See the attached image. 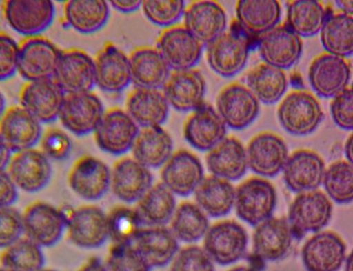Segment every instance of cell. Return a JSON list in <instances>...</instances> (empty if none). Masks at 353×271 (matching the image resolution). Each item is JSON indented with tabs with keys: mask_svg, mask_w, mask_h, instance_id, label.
<instances>
[{
	"mask_svg": "<svg viewBox=\"0 0 353 271\" xmlns=\"http://www.w3.org/2000/svg\"><path fill=\"white\" fill-rule=\"evenodd\" d=\"M66 219V233L70 242L77 248L94 250L109 239L108 215L96 205L63 209Z\"/></svg>",
	"mask_w": 353,
	"mask_h": 271,
	"instance_id": "cell-4",
	"label": "cell"
},
{
	"mask_svg": "<svg viewBox=\"0 0 353 271\" xmlns=\"http://www.w3.org/2000/svg\"><path fill=\"white\" fill-rule=\"evenodd\" d=\"M193 194L195 203L208 217H225L234 207L235 188L229 181L212 174L204 177Z\"/></svg>",
	"mask_w": 353,
	"mask_h": 271,
	"instance_id": "cell-37",
	"label": "cell"
},
{
	"mask_svg": "<svg viewBox=\"0 0 353 271\" xmlns=\"http://www.w3.org/2000/svg\"><path fill=\"white\" fill-rule=\"evenodd\" d=\"M105 112L103 102L92 92L65 94L58 119L77 137L94 133Z\"/></svg>",
	"mask_w": 353,
	"mask_h": 271,
	"instance_id": "cell-12",
	"label": "cell"
},
{
	"mask_svg": "<svg viewBox=\"0 0 353 271\" xmlns=\"http://www.w3.org/2000/svg\"><path fill=\"white\" fill-rule=\"evenodd\" d=\"M173 140L161 127L140 128L130 152L132 158L150 170L161 168L174 152Z\"/></svg>",
	"mask_w": 353,
	"mask_h": 271,
	"instance_id": "cell-34",
	"label": "cell"
},
{
	"mask_svg": "<svg viewBox=\"0 0 353 271\" xmlns=\"http://www.w3.org/2000/svg\"><path fill=\"white\" fill-rule=\"evenodd\" d=\"M320 39L331 54L347 58L353 52V16L340 10L329 14L323 23Z\"/></svg>",
	"mask_w": 353,
	"mask_h": 271,
	"instance_id": "cell-43",
	"label": "cell"
},
{
	"mask_svg": "<svg viewBox=\"0 0 353 271\" xmlns=\"http://www.w3.org/2000/svg\"><path fill=\"white\" fill-rule=\"evenodd\" d=\"M128 56L132 83L135 87H163L171 70L156 47H139Z\"/></svg>",
	"mask_w": 353,
	"mask_h": 271,
	"instance_id": "cell-35",
	"label": "cell"
},
{
	"mask_svg": "<svg viewBox=\"0 0 353 271\" xmlns=\"http://www.w3.org/2000/svg\"><path fill=\"white\" fill-rule=\"evenodd\" d=\"M245 85L259 103L270 105L284 97L288 79L285 70L261 62L248 71Z\"/></svg>",
	"mask_w": 353,
	"mask_h": 271,
	"instance_id": "cell-39",
	"label": "cell"
},
{
	"mask_svg": "<svg viewBox=\"0 0 353 271\" xmlns=\"http://www.w3.org/2000/svg\"><path fill=\"white\" fill-rule=\"evenodd\" d=\"M303 41L284 22L260 36L258 50L264 63L285 70L301 57Z\"/></svg>",
	"mask_w": 353,
	"mask_h": 271,
	"instance_id": "cell-21",
	"label": "cell"
},
{
	"mask_svg": "<svg viewBox=\"0 0 353 271\" xmlns=\"http://www.w3.org/2000/svg\"><path fill=\"white\" fill-rule=\"evenodd\" d=\"M185 7L183 0H145L141 8L147 19L164 29L179 24Z\"/></svg>",
	"mask_w": 353,
	"mask_h": 271,
	"instance_id": "cell-47",
	"label": "cell"
},
{
	"mask_svg": "<svg viewBox=\"0 0 353 271\" xmlns=\"http://www.w3.org/2000/svg\"><path fill=\"white\" fill-rule=\"evenodd\" d=\"M332 214V200L316 190L298 194L290 205L288 220L294 233H316L330 223Z\"/></svg>",
	"mask_w": 353,
	"mask_h": 271,
	"instance_id": "cell-11",
	"label": "cell"
},
{
	"mask_svg": "<svg viewBox=\"0 0 353 271\" xmlns=\"http://www.w3.org/2000/svg\"><path fill=\"white\" fill-rule=\"evenodd\" d=\"M108 3L117 12L131 14L141 8L142 1H139V0H114Z\"/></svg>",
	"mask_w": 353,
	"mask_h": 271,
	"instance_id": "cell-55",
	"label": "cell"
},
{
	"mask_svg": "<svg viewBox=\"0 0 353 271\" xmlns=\"http://www.w3.org/2000/svg\"><path fill=\"white\" fill-rule=\"evenodd\" d=\"M344 154L346 161L353 163V137L352 134H350L344 144Z\"/></svg>",
	"mask_w": 353,
	"mask_h": 271,
	"instance_id": "cell-58",
	"label": "cell"
},
{
	"mask_svg": "<svg viewBox=\"0 0 353 271\" xmlns=\"http://www.w3.org/2000/svg\"><path fill=\"white\" fill-rule=\"evenodd\" d=\"M154 184L151 170L132 157L117 161L110 169V190L125 203H136Z\"/></svg>",
	"mask_w": 353,
	"mask_h": 271,
	"instance_id": "cell-23",
	"label": "cell"
},
{
	"mask_svg": "<svg viewBox=\"0 0 353 271\" xmlns=\"http://www.w3.org/2000/svg\"><path fill=\"white\" fill-rule=\"evenodd\" d=\"M38 271H58L57 270H54V269H52V268H42L41 269H40Z\"/></svg>",
	"mask_w": 353,
	"mask_h": 271,
	"instance_id": "cell-63",
	"label": "cell"
},
{
	"mask_svg": "<svg viewBox=\"0 0 353 271\" xmlns=\"http://www.w3.org/2000/svg\"><path fill=\"white\" fill-rule=\"evenodd\" d=\"M161 168V183L175 197L193 194L205 177L199 158L186 149L174 152Z\"/></svg>",
	"mask_w": 353,
	"mask_h": 271,
	"instance_id": "cell-20",
	"label": "cell"
},
{
	"mask_svg": "<svg viewBox=\"0 0 353 271\" xmlns=\"http://www.w3.org/2000/svg\"><path fill=\"white\" fill-rule=\"evenodd\" d=\"M335 3L337 5L339 10L352 15L353 12V1L352 0H339Z\"/></svg>",
	"mask_w": 353,
	"mask_h": 271,
	"instance_id": "cell-59",
	"label": "cell"
},
{
	"mask_svg": "<svg viewBox=\"0 0 353 271\" xmlns=\"http://www.w3.org/2000/svg\"><path fill=\"white\" fill-rule=\"evenodd\" d=\"M156 48L171 71H178L194 68L204 46L183 24H176L162 30Z\"/></svg>",
	"mask_w": 353,
	"mask_h": 271,
	"instance_id": "cell-10",
	"label": "cell"
},
{
	"mask_svg": "<svg viewBox=\"0 0 353 271\" xmlns=\"http://www.w3.org/2000/svg\"><path fill=\"white\" fill-rule=\"evenodd\" d=\"M77 271H108L105 263L98 257L91 258Z\"/></svg>",
	"mask_w": 353,
	"mask_h": 271,
	"instance_id": "cell-56",
	"label": "cell"
},
{
	"mask_svg": "<svg viewBox=\"0 0 353 271\" xmlns=\"http://www.w3.org/2000/svg\"><path fill=\"white\" fill-rule=\"evenodd\" d=\"M161 90L170 108L191 112L204 103L207 82L195 68L171 71Z\"/></svg>",
	"mask_w": 353,
	"mask_h": 271,
	"instance_id": "cell-22",
	"label": "cell"
},
{
	"mask_svg": "<svg viewBox=\"0 0 353 271\" xmlns=\"http://www.w3.org/2000/svg\"><path fill=\"white\" fill-rule=\"evenodd\" d=\"M353 255L352 253L346 257L345 261V271H353Z\"/></svg>",
	"mask_w": 353,
	"mask_h": 271,
	"instance_id": "cell-61",
	"label": "cell"
},
{
	"mask_svg": "<svg viewBox=\"0 0 353 271\" xmlns=\"http://www.w3.org/2000/svg\"><path fill=\"white\" fill-rule=\"evenodd\" d=\"M96 86L109 94L122 92L132 83L129 56L107 43L94 57Z\"/></svg>",
	"mask_w": 353,
	"mask_h": 271,
	"instance_id": "cell-28",
	"label": "cell"
},
{
	"mask_svg": "<svg viewBox=\"0 0 353 271\" xmlns=\"http://www.w3.org/2000/svg\"><path fill=\"white\" fill-rule=\"evenodd\" d=\"M325 116L319 99L309 90L294 89L284 95L277 108L282 128L289 134L305 137L314 132Z\"/></svg>",
	"mask_w": 353,
	"mask_h": 271,
	"instance_id": "cell-1",
	"label": "cell"
},
{
	"mask_svg": "<svg viewBox=\"0 0 353 271\" xmlns=\"http://www.w3.org/2000/svg\"><path fill=\"white\" fill-rule=\"evenodd\" d=\"M42 132V124L20 105L8 107L0 119V137L12 154L36 148Z\"/></svg>",
	"mask_w": 353,
	"mask_h": 271,
	"instance_id": "cell-27",
	"label": "cell"
},
{
	"mask_svg": "<svg viewBox=\"0 0 353 271\" xmlns=\"http://www.w3.org/2000/svg\"><path fill=\"white\" fill-rule=\"evenodd\" d=\"M1 8L7 23L24 38L42 35L55 15V6L49 0H5Z\"/></svg>",
	"mask_w": 353,
	"mask_h": 271,
	"instance_id": "cell-5",
	"label": "cell"
},
{
	"mask_svg": "<svg viewBox=\"0 0 353 271\" xmlns=\"http://www.w3.org/2000/svg\"><path fill=\"white\" fill-rule=\"evenodd\" d=\"M18 198V190L6 170L0 171V208L12 206Z\"/></svg>",
	"mask_w": 353,
	"mask_h": 271,
	"instance_id": "cell-54",
	"label": "cell"
},
{
	"mask_svg": "<svg viewBox=\"0 0 353 271\" xmlns=\"http://www.w3.org/2000/svg\"><path fill=\"white\" fill-rule=\"evenodd\" d=\"M19 43L5 32L0 31V81L17 73Z\"/></svg>",
	"mask_w": 353,
	"mask_h": 271,
	"instance_id": "cell-53",
	"label": "cell"
},
{
	"mask_svg": "<svg viewBox=\"0 0 353 271\" xmlns=\"http://www.w3.org/2000/svg\"><path fill=\"white\" fill-rule=\"evenodd\" d=\"M215 108L227 127L241 130L256 119L260 105L245 84L233 81L220 90Z\"/></svg>",
	"mask_w": 353,
	"mask_h": 271,
	"instance_id": "cell-8",
	"label": "cell"
},
{
	"mask_svg": "<svg viewBox=\"0 0 353 271\" xmlns=\"http://www.w3.org/2000/svg\"><path fill=\"white\" fill-rule=\"evenodd\" d=\"M326 170L325 163L314 150L301 148L289 155L283 169L284 182L294 193L318 190Z\"/></svg>",
	"mask_w": 353,
	"mask_h": 271,
	"instance_id": "cell-24",
	"label": "cell"
},
{
	"mask_svg": "<svg viewBox=\"0 0 353 271\" xmlns=\"http://www.w3.org/2000/svg\"><path fill=\"white\" fill-rule=\"evenodd\" d=\"M227 128L216 108L203 103L187 117L183 137L193 148L208 153L227 136Z\"/></svg>",
	"mask_w": 353,
	"mask_h": 271,
	"instance_id": "cell-25",
	"label": "cell"
},
{
	"mask_svg": "<svg viewBox=\"0 0 353 271\" xmlns=\"http://www.w3.org/2000/svg\"><path fill=\"white\" fill-rule=\"evenodd\" d=\"M229 271H259L254 267L250 266H238L231 269Z\"/></svg>",
	"mask_w": 353,
	"mask_h": 271,
	"instance_id": "cell-62",
	"label": "cell"
},
{
	"mask_svg": "<svg viewBox=\"0 0 353 271\" xmlns=\"http://www.w3.org/2000/svg\"><path fill=\"white\" fill-rule=\"evenodd\" d=\"M50 162L39 148H33L13 153L6 170L18 190L33 194L50 183Z\"/></svg>",
	"mask_w": 353,
	"mask_h": 271,
	"instance_id": "cell-14",
	"label": "cell"
},
{
	"mask_svg": "<svg viewBox=\"0 0 353 271\" xmlns=\"http://www.w3.org/2000/svg\"><path fill=\"white\" fill-rule=\"evenodd\" d=\"M286 8L285 23L301 38L319 34L329 15L326 6L316 0H291Z\"/></svg>",
	"mask_w": 353,
	"mask_h": 271,
	"instance_id": "cell-41",
	"label": "cell"
},
{
	"mask_svg": "<svg viewBox=\"0 0 353 271\" xmlns=\"http://www.w3.org/2000/svg\"><path fill=\"white\" fill-rule=\"evenodd\" d=\"M7 108L5 97L2 92H0V119H1Z\"/></svg>",
	"mask_w": 353,
	"mask_h": 271,
	"instance_id": "cell-60",
	"label": "cell"
},
{
	"mask_svg": "<svg viewBox=\"0 0 353 271\" xmlns=\"http://www.w3.org/2000/svg\"><path fill=\"white\" fill-rule=\"evenodd\" d=\"M183 25L203 46L226 31L228 19L221 4L212 0H196L186 4Z\"/></svg>",
	"mask_w": 353,
	"mask_h": 271,
	"instance_id": "cell-26",
	"label": "cell"
},
{
	"mask_svg": "<svg viewBox=\"0 0 353 271\" xmlns=\"http://www.w3.org/2000/svg\"><path fill=\"white\" fill-rule=\"evenodd\" d=\"M294 234L288 219L272 217L262 222L253 234L255 255L265 261L284 259L292 247Z\"/></svg>",
	"mask_w": 353,
	"mask_h": 271,
	"instance_id": "cell-30",
	"label": "cell"
},
{
	"mask_svg": "<svg viewBox=\"0 0 353 271\" xmlns=\"http://www.w3.org/2000/svg\"><path fill=\"white\" fill-rule=\"evenodd\" d=\"M23 235L21 214L13 205L0 208V249Z\"/></svg>",
	"mask_w": 353,
	"mask_h": 271,
	"instance_id": "cell-51",
	"label": "cell"
},
{
	"mask_svg": "<svg viewBox=\"0 0 353 271\" xmlns=\"http://www.w3.org/2000/svg\"><path fill=\"white\" fill-rule=\"evenodd\" d=\"M52 79L65 94L92 92L96 86L94 57L79 48L62 50Z\"/></svg>",
	"mask_w": 353,
	"mask_h": 271,
	"instance_id": "cell-15",
	"label": "cell"
},
{
	"mask_svg": "<svg viewBox=\"0 0 353 271\" xmlns=\"http://www.w3.org/2000/svg\"><path fill=\"white\" fill-rule=\"evenodd\" d=\"M143 227L166 226L176 209V197L161 182L154 184L136 203Z\"/></svg>",
	"mask_w": 353,
	"mask_h": 271,
	"instance_id": "cell-40",
	"label": "cell"
},
{
	"mask_svg": "<svg viewBox=\"0 0 353 271\" xmlns=\"http://www.w3.org/2000/svg\"><path fill=\"white\" fill-rule=\"evenodd\" d=\"M139 128L125 110L112 108L105 110L94 132L95 141L105 154L123 156L130 152Z\"/></svg>",
	"mask_w": 353,
	"mask_h": 271,
	"instance_id": "cell-7",
	"label": "cell"
},
{
	"mask_svg": "<svg viewBox=\"0 0 353 271\" xmlns=\"http://www.w3.org/2000/svg\"><path fill=\"white\" fill-rule=\"evenodd\" d=\"M108 215L109 239L113 244H132L143 228L135 208L119 205Z\"/></svg>",
	"mask_w": 353,
	"mask_h": 271,
	"instance_id": "cell-46",
	"label": "cell"
},
{
	"mask_svg": "<svg viewBox=\"0 0 353 271\" xmlns=\"http://www.w3.org/2000/svg\"><path fill=\"white\" fill-rule=\"evenodd\" d=\"M170 106L161 88L135 87L128 96L125 111L139 128L161 127Z\"/></svg>",
	"mask_w": 353,
	"mask_h": 271,
	"instance_id": "cell-31",
	"label": "cell"
},
{
	"mask_svg": "<svg viewBox=\"0 0 353 271\" xmlns=\"http://www.w3.org/2000/svg\"><path fill=\"white\" fill-rule=\"evenodd\" d=\"M110 5L104 0H69L63 3V23L81 34L102 29L110 17Z\"/></svg>",
	"mask_w": 353,
	"mask_h": 271,
	"instance_id": "cell-36",
	"label": "cell"
},
{
	"mask_svg": "<svg viewBox=\"0 0 353 271\" xmlns=\"http://www.w3.org/2000/svg\"><path fill=\"white\" fill-rule=\"evenodd\" d=\"M21 214L23 236L41 248L55 245L66 231L63 209L46 201H33Z\"/></svg>",
	"mask_w": 353,
	"mask_h": 271,
	"instance_id": "cell-3",
	"label": "cell"
},
{
	"mask_svg": "<svg viewBox=\"0 0 353 271\" xmlns=\"http://www.w3.org/2000/svg\"><path fill=\"white\" fill-rule=\"evenodd\" d=\"M322 185L327 195L339 204H348L353 199V166L346 160L337 161L326 168Z\"/></svg>",
	"mask_w": 353,
	"mask_h": 271,
	"instance_id": "cell-45",
	"label": "cell"
},
{
	"mask_svg": "<svg viewBox=\"0 0 353 271\" xmlns=\"http://www.w3.org/2000/svg\"><path fill=\"white\" fill-rule=\"evenodd\" d=\"M277 204V193L269 180L251 177L235 189L234 206L238 217L252 226L272 217Z\"/></svg>",
	"mask_w": 353,
	"mask_h": 271,
	"instance_id": "cell-2",
	"label": "cell"
},
{
	"mask_svg": "<svg viewBox=\"0 0 353 271\" xmlns=\"http://www.w3.org/2000/svg\"><path fill=\"white\" fill-rule=\"evenodd\" d=\"M65 94L52 79L26 81L19 93V105L41 124L58 119Z\"/></svg>",
	"mask_w": 353,
	"mask_h": 271,
	"instance_id": "cell-18",
	"label": "cell"
},
{
	"mask_svg": "<svg viewBox=\"0 0 353 271\" xmlns=\"http://www.w3.org/2000/svg\"><path fill=\"white\" fill-rule=\"evenodd\" d=\"M43 248L25 236L0 252V266L7 271H38L44 267Z\"/></svg>",
	"mask_w": 353,
	"mask_h": 271,
	"instance_id": "cell-44",
	"label": "cell"
},
{
	"mask_svg": "<svg viewBox=\"0 0 353 271\" xmlns=\"http://www.w3.org/2000/svg\"><path fill=\"white\" fill-rule=\"evenodd\" d=\"M203 239V250L214 263L228 265L237 262L246 253L248 235L238 222L223 221L210 226Z\"/></svg>",
	"mask_w": 353,
	"mask_h": 271,
	"instance_id": "cell-9",
	"label": "cell"
},
{
	"mask_svg": "<svg viewBox=\"0 0 353 271\" xmlns=\"http://www.w3.org/2000/svg\"><path fill=\"white\" fill-rule=\"evenodd\" d=\"M235 13L245 31L261 36L280 23L282 7L276 0H240Z\"/></svg>",
	"mask_w": 353,
	"mask_h": 271,
	"instance_id": "cell-38",
	"label": "cell"
},
{
	"mask_svg": "<svg viewBox=\"0 0 353 271\" xmlns=\"http://www.w3.org/2000/svg\"><path fill=\"white\" fill-rule=\"evenodd\" d=\"M68 184L83 200H100L110 188V168L97 157L83 156L72 165L68 174Z\"/></svg>",
	"mask_w": 353,
	"mask_h": 271,
	"instance_id": "cell-16",
	"label": "cell"
},
{
	"mask_svg": "<svg viewBox=\"0 0 353 271\" xmlns=\"http://www.w3.org/2000/svg\"><path fill=\"white\" fill-rule=\"evenodd\" d=\"M178 239L166 226L143 227L132 245L152 268H163L170 263L180 249Z\"/></svg>",
	"mask_w": 353,
	"mask_h": 271,
	"instance_id": "cell-33",
	"label": "cell"
},
{
	"mask_svg": "<svg viewBox=\"0 0 353 271\" xmlns=\"http://www.w3.org/2000/svg\"><path fill=\"white\" fill-rule=\"evenodd\" d=\"M246 153L248 168L261 177H274L285 166L290 155L284 139L273 132H262L250 141Z\"/></svg>",
	"mask_w": 353,
	"mask_h": 271,
	"instance_id": "cell-19",
	"label": "cell"
},
{
	"mask_svg": "<svg viewBox=\"0 0 353 271\" xmlns=\"http://www.w3.org/2000/svg\"><path fill=\"white\" fill-rule=\"evenodd\" d=\"M205 164L212 175L229 182L239 180L248 168L246 148L238 138L226 136L209 150Z\"/></svg>",
	"mask_w": 353,
	"mask_h": 271,
	"instance_id": "cell-32",
	"label": "cell"
},
{
	"mask_svg": "<svg viewBox=\"0 0 353 271\" xmlns=\"http://www.w3.org/2000/svg\"><path fill=\"white\" fill-rule=\"evenodd\" d=\"M0 271H7L6 270H5L3 268H2L1 266H0Z\"/></svg>",
	"mask_w": 353,
	"mask_h": 271,
	"instance_id": "cell-64",
	"label": "cell"
},
{
	"mask_svg": "<svg viewBox=\"0 0 353 271\" xmlns=\"http://www.w3.org/2000/svg\"><path fill=\"white\" fill-rule=\"evenodd\" d=\"M308 78L318 96L332 99L350 86L351 65L347 58L323 52L312 60Z\"/></svg>",
	"mask_w": 353,
	"mask_h": 271,
	"instance_id": "cell-17",
	"label": "cell"
},
{
	"mask_svg": "<svg viewBox=\"0 0 353 271\" xmlns=\"http://www.w3.org/2000/svg\"><path fill=\"white\" fill-rule=\"evenodd\" d=\"M170 271H215L214 262L203 248H180L170 263Z\"/></svg>",
	"mask_w": 353,
	"mask_h": 271,
	"instance_id": "cell-50",
	"label": "cell"
},
{
	"mask_svg": "<svg viewBox=\"0 0 353 271\" xmlns=\"http://www.w3.org/2000/svg\"><path fill=\"white\" fill-rule=\"evenodd\" d=\"M307 271H338L346 259V245L335 232L320 231L312 236L302 250Z\"/></svg>",
	"mask_w": 353,
	"mask_h": 271,
	"instance_id": "cell-29",
	"label": "cell"
},
{
	"mask_svg": "<svg viewBox=\"0 0 353 271\" xmlns=\"http://www.w3.org/2000/svg\"><path fill=\"white\" fill-rule=\"evenodd\" d=\"M108 271H151L147 263L132 244H113L105 263Z\"/></svg>",
	"mask_w": 353,
	"mask_h": 271,
	"instance_id": "cell-48",
	"label": "cell"
},
{
	"mask_svg": "<svg viewBox=\"0 0 353 271\" xmlns=\"http://www.w3.org/2000/svg\"><path fill=\"white\" fill-rule=\"evenodd\" d=\"M331 114L336 125L343 130L353 128V88L348 86L332 98Z\"/></svg>",
	"mask_w": 353,
	"mask_h": 271,
	"instance_id": "cell-52",
	"label": "cell"
},
{
	"mask_svg": "<svg viewBox=\"0 0 353 271\" xmlns=\"http://www.w3.org/2000/svg\"><path fill=\"white\" fill-rule=\"evenodd\" d=\"M205 48L209 66L223 77H232L240 73L246 66L250 52L248 39L233 30H226Z\"/></svg>",
	"mask_w": 353,
	"mask_h": 271,
	"instance_id": "cell-13",
	"label": "cell"
},
{
	"mask_svg": "<svg viewBox=\"0 0 353 271\" xmlns=\"http://www.w3.org/2000/svg\"><path fill=\"white\" fill-rule=\"evenodd\" d=\"M169 229L179 243L194 244L210 228L209 217L195 203L184 201L176 205Z\"/></svg>",
	"mask_w": 353,
	"mask_h": 271,
	"instance_id": "cell-42",
	"label": "cell"
},
{
	"mask_svg": "<svg viewBox=\"0 0 353 271\" xmlns=\"http://www.w3.org/2000/svg\"><path fill=\"white\" fill-rule=\"evenodd\" d=\"M12 155L11 150L0 137V171L6 170Z\"/></svg>",
	"mask_w": 353,
	"mask_h": 271,
	"instance_id": "cell-57",
	"label": "cell"
},
{
	"mask_svg": "<svg viewBox=\"0 0 353 271\" xmlns=\"http://www.w3.org/2000/svg\"><path fill=\"white\" fill-rule=\"evenodd\" d=\"M38 145L42 154L50 161L66 160L72 149L70 136L64 130L57 128H49L43 130Z\"/></svg>",
	"mask_w": 353,
	"mask_h": 271,
	"instance_id": "cell-49",
	"label": "cell"
},
{
	"mask_svg": "<svg viewBox=\"0 0 353 271\" xmlns=\"http://www.w3.org/2000/svg\"><path fill=\"white\" fill-rule=\"evenodd\" d=\"M62 50L42 35L24 38L19 43V74L26 81L52 79Z\"/></svg>",
	"mask_w": 353,
	"mask_h": 271,
	"instance_id": "cell-6",
	"label": "cell"
}]
</instances>
